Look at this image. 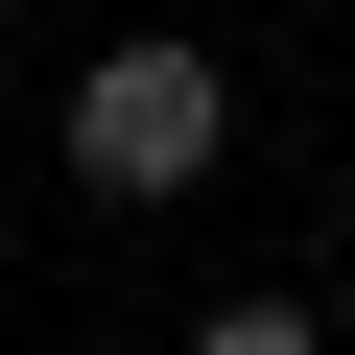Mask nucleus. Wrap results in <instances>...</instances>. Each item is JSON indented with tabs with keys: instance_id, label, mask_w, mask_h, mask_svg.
Returning <instances> with one entry per match:
<instances>
[{
	"instance_id": "f257e3e1",
	"label": "nucleus",
	"mask_w": 355,
	"mask_h": 355,
	"mask_svg": "<svg viewBox=\"0 0 355 355\" xmlns=\"http://www.w3.org/2000/svg\"><path fill=\"white\" fill-rule=\"evenodd\" d=\"M214 48H95L71 71V190H190V166H214Z\"/></svg>"
},
{
	"instance_id": "f03ea898",
	"label": "nucleus",
	"mask_w": 355,
	"mask_h": 355,
	"mask_svg": "<svg viewBox=\"0 0 355 355\" xmlns=\"http://www.w3.org/2000/svg\"><path fill=\"white\" fill-rule=\"evenodd\" d=\"M190 355H331V331H308V308H284V284H261V308H214V331H190Z\"/></svg>"
}]
</instances>
